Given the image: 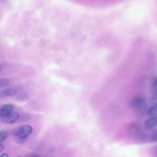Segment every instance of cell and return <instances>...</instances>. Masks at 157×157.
Returning a JSON list of instances; mask_svg holds the SVG:
<instances>
[{
    "label": "cell",
    "mask_w": 157,
    "mask_h": 157,
    "mask_svg": "<svg viewBox=\"0 0 157 157\" xmlns=\"http://www.w3.org/2000/svg\"><path fill=\"white\" fill-rule=\"evenodd\" d=\"M151 86L154 92L156 93L157 81V78L156 77H154L151 80Z\"/></svg>",
    "instance_id": "cell-9"
},
{
    "label": "cell",
    "mask_w": 157,
    "mask_h": 157,
    "mask_svg": "<svg viewBox=\"0 0 157 157\" xmlns=\"http://www.w3.org/2000/svg\"><path fill=\"white\" fill-rule=\"evenodd\" d=\"M145 101L142 97L138 96L135 97L132 99L130 101V105L133 109L137 111L144 107Z\"/></svg>",
    "instance_id": "cell-3"
},
{
    "label": "cell",
    "mask_w": 157,
    "mask_h": 157,
    "mask_svg": "<svg viewBox=\"0 0 157 157\" xmlns=\"http://www.w3.org/2000/svg\"><path fill=\"white\" fill-rule=\"evenodd\" d=\"M33 128L30 126L25 125L20 126L12 131V134L15 136L21 139L27 137L32 133Z\"/></svg>",
    "instance_id": "cell-1"
},
{
    "label": "cell",
    "mask_w": 157,
    "mask_h": 157,
    "mask_svg": "<svg viewBox=\"0 0 157 157\" xmlns=\"http://www.w3.org/2000/svg\"><path fill=\"white\" fill-rule=\"evenodd\" d=\"M2 66L0 65V72L2 71Z\"/></svg>",
    "instance_id": "cell-16"
},
{
    "label": "cell",
    "mask_w": 157,
    "mask_h": 157,
    "mask_svg": "<svg viewBox=\"0 0 157 157\" xmlns=\"http://www.w3.org/2000/svg\"><path fill=\"white\" fill-rule=\"evenodd\" d=\"M13 106L11 104H7L3 105L0 109V118L6 117L11 113L13 109Z\"/></svg>",
    "instance_id": "cell-5"
},
{
    "label": "cell",
    "mask_w": 157,
    "mask_h": 157,
    "mask_svg": "<svg viewBox=\"0 0 157 157\" xmlns=\"http://www.w3.org/2000/svg\"><path fill=\"white\" fill-rule=\"evenodd\" d=\"M4 146L2 144H0V152H2L4 149Z\"/></svg>",
    "instance_id": "cell-15"
},
{
    "label": "cell",
    "mask_w": 157,
    "mask_h": 157,
    "mask_svg": "<svg viewBox=\"0 0 157 157\" xmlns=\"http://www.w3.org/2000/svg\"><path fill=\"white\" fill-rule=\"evenodd\" d=\"M128 132L131 136L138 140H143L146 137L145 133L140 126L136 123H132L130 125Z\"/></svg>",
    "instance_id": "cell-2"
},
{
    "label": "cell",
    "mask_w": 157,
    "mask_h": 157,
    "mask_svg": "<svg viewBox=\"0 0 157 157\" xmlns=\"http://www.w3.org/2000/svg\"><path fill=\"white\" fill-rule=\"evenodd\" d=\"M19 113L16 112H12L7 116L0 118V120L2 122L7 124H12L15 122L19 118Z\"/></svg>",
    "instance_id": "cell-4"
},
{
    "label": "cell",
    "mask_w": 157,
    "mask_h": 157,
    "mask_svg": "<svg viewBox=\"0 0 157 157\" xmlns=\"http://www.w3.org/2000/svg\"><path fill=\"white\" fill-rule=\"evenodd\" d=\"M18 91L17 88L15 87H11L5 89L3 94L7 96H12L16 94Z\"/></svg>",
    "instance_id": "cell-7"
},
{
    "label": "cell",
    "mask_w": 157,
    "mask_h": 157,
    "mask_svg": "<svg viewBox=\"0 0 157 157\" xmlns=\"http://www.w3.org/2000/svg\"><path fill=\"white\" fill-rule=\"evenodd\" d=\"M157 119L156 117H151L147 119L144 123V128L147 129H150L156 126Z\"/></svg>",
    "instance_id": "cell-6"
},
{
    "label": "cell",
    "mask_w": 157,
    "mask_h": 157,
    "mask_svg": "<svg viewBox=\"0 0 157 157\" xmlns=\"http://www.w3.org/2000/svg\"><path fill=\"white\" fill-rule=\"evenodd\" d=\"M17 157H21V156H17Z\"/></svg>",
    "instance_id": "cell-17"
},
{
    "label": "cell",
    "mask_w": 157,
    "mask_h": 157,
    "mask_svg": "<svg viewBox=\"0 0 157 157\" xmlns=\"http://www.w3.org/2000/svg\"><path fill=\"white\" fill-rule=\"evenodd\" d=\"M30 118L29 115L27 113H25L21 115L20 117L21 120L23 121H29Z\"/></svg>",
    "instance_id": "cell-11"
},
{
    "label": "cell",
    "mask_w": 157,
    "mask_h": 157,
    "mask_svg": "<svg viewBox=\"0 0 157 157\" xmlns=\"http://www.w3.org/2000/svg\"><path fill=\"white\" fill-rule=\"evenodd\" d=\"M7 136L6 132L5 131L0 132V143L2 142L6 138Z\"/></svg>",
    "instance_id": "cell-12"
},
{
    "label": "cell",
    "mask_w": 157,
    "mask_h": 157,
    "mask_svg": "<svg viewBox=\"0 0 157 157\" xmlns=\"http://www.w3.org/2000/svg\"><path fill=\"white\" fill-rule=\"evenodd\" d=\"M9 83V81L6 78H2L0 79V87H5L7 86Z\"/></svg>",
    "instance_id": "cell-10"
},
{
    "label": "cell",
    "mask_w": 157,
    "mask_h": 157,
    "mask_svg": "<svg viewBox=\"0 0 157 157\" xmlns=\"http://www.w3.org/2000/svg\"><path fill=\"white\" fill-rule=\"evenodd\" d=\"M25 157H39L37 155L34 154H31L27 155Z\"/></svg>",
    "instance_id": "cell-13"
},
{
    "label": "cell",
    "mask_w": 157,
    "mask_h": 157,
    "mask_svg": "<svg viewBox=\"0 0 157 157\" xmlns=\"http://www.w3.org/2000/svg\"><path fill=\"white\" fill-rule=\"evenodd\" d=\"M0 157H9V156L7 153H4L0 155Z\"/></svg>",
    "instance_id": "cell-14"
},
{
    "label": "cell",
    "mask_w": 157,
    "mask_h": 157,
    "mask_svg": "<svg viewBox=\"0 0 157 157\" xmlns=\"http://www.w3.org/2000/svg\"><path fill=\"white\" fill-rule=\"evenodd\" d=\"M157 113V105L155 104L151 106L147 110V115L151 117H156Z\"/></svg>",
    "instance_id": "cell-8"
}]
</instances>
